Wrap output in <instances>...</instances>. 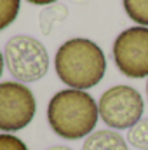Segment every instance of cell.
Segmentation results:
<instances>
[{"label":"cell","instance_id":"1","mask_svg":"<svg viewBox=\"0 0 148 150\" xmlns=\"http://www.w3.org/2000/svg\"><path fill=\"white\" fill-rule=\"evenodd\" d=\"M54 68L59 80L70 89H91L106 74L103 49L89 38H70L63 42L54 56Z\"/></svg>","mask_w":148,"mask_h":150},{"label":"cell","instance_id":"2","mask_svg":"<svg viewBox=\"0 0 148 150\" xmlns=\"http://www.w3.org/2000/svg\"><path fill=\"white\" fill-rule=\"evenodd\" d=\"M99 119L96 100L80 89L58 91L47 105L51 129L63 140L77 142L94 133Z\"/></svg>","mask_w":148,"mask_h":150},{"label":"cell","instance_id":"3","mask_svg":"<svg viewBox=\"0 0 148 150\" xmlns=\"http://www.w3.org/2000/svg\"><path fill=\"white\" fill-rule=\"evenodd\" d=\"M4 61L18 82H37L49 72V52L42 42L30 35H14L7 40Z\"/></svg>","mask_w":148,"mask_h":150},{"label":"cell","instance_id":"4","mask_svg":"<svg viewBox=\"0 0 148 150\" xmlns=\"http://www.w3.org/2000/svg\"><path fill=\"white\" fill-rule=\"evenodd\" d=\"M99 119L111 129H131L134 127L145 110L143 96L138 89L118 84L106 89L98 101Z\"/></svg>","mask_w":148,"mask_h":150},{"label":"cell","instance_id":"5","mask_svg":"<svg viewBox=\"0 0 148 150\" xmlns=\"http://www.w3.org/2000/svg\"><path fill=\"white\" fill-rule=\"evenodd\" d=\"M37 113L32 89L21 82H0V131L16 133L30 126Z\"/></svg>","mask_w":148,"mask_h":150},{"label":"cell","instance_id":"6","mask_svg":"<svg viewBox=\"0 0 148 150\" xmlns=\"http://www.w3.org/2000/svg\"><path fill=\"white\" fill-rule=\"evenodd\" d=\"M113 61L129 79L148 77V28L131 26L120 32L113 42Z\"/></svg>","mask_w":148,"mask_h":150},{"label":"cell","instance_id":"7","mask_svg":"<svg viewBox=\"0 0 148 150\" xmlns=\"http://www.w3.org/2000/svg\"><path fill=\"white\" fill-rule=\"evenodd\" d=\"M82 150H129V147H127V140L120 136L117 131L101 129L91 133L85 138Z\"/></svg>","mask_w":148,"mask_h":150},{"label":"cell","instance_id":"8","mask_svg":"<svg viewBox=\"0 0 148 150\" xmlns=\"http://www.w3.org/2000/svg\"><path fill=\"white\" fill-rule=\"evenodd\" d=\"M68 18V9L66 5H61V4H52V5H47L40 16H38V23H40V30L44 35H49L52 32V26L59 21H65Z\"/></svg>","mask_w":148,"mask_h":150},{"label":"cell","instance_id":"9","mask_svg":"<svg viewBox=\"0 0 148 150\" xmlns=\"http://www.w3.org/2000/svg\"><path fill=\"white\" fill-rule=\"evenodd\" d=\"M125 14L138 23V26L148 28V0H122Z\"/></svg>","mask_w":148,"mask_h":150},{"label":"cell","instance_id":"10","mask_svg":"<svg viewBox=\"0 0 148 150\" xmlns=\"http://www.w3.org/2000/svg\"><path fill=\"white\" fill-rule=\"evenodd\" d=\"M125 140L136 149L148 150V119H141L134 127H131Z\"/></svg>","mask_w":148,"mask_h":150},{"label":"cell","instance_id":"11","mask_svg":"<svg viewBox=\"0 0 148 150\" xmlns=\"http://www.w3.org/2000/svg\"><path fill=\"white\" fill-rule=\"evenodd\" d=\"M21 0H0V32L14 23L19 14Z\"/></svg>","mask_w":148,"mask_h":150},{"label":"cell","instance_id":"12","mask_svg":"<svg viewBox=\"0 0 148 150\" xmlns=\"http://www.w3.org/2000/svg\"><path fill=\"white\" fill-rule=\"evenodd\" d=\"M0 150H28L26 143L11 133H0Z\"/></svg>","mask_w":148,"mask_h":150},{"label":"cell","instance_id":"13","mask_svg":"<svg viewBox=\"0 0 148 150\" xmlns=\"http://www.w3.org/2000/svg\"><path fill=\"white\" fill-rule=\"evenodd\" d=\"M26 2H30V4H33V5H52V4H56L58 0H26Z\"/></svg>","mask_w":148,"mask_h":150},{"label":"cell","instance_id":"14","mask_svg":"<svg viewBox=\"0 0 148 150\" xmlns=\"http://www.w3.org/2000/svg\"><path fill=\"white\" fill-rule=\"evenodd\" d=\"M45 150H73V149H70V147H63V145H54V147H49V149H45Z\"/></svg>","mask_w":148,"mask_h":150},{"label":"cell","instance_id":"15","mask_svg":"<svg viewBox=\"0 0 148 150\" xmlns=\"http://www.w3.org/2000/svg\"><path fill=\"white\" fill-rule=\"evenodd\" d=\"M4 65H5V61H4V54L0 52V77H2V72H4Z\"/></svg>","mask_w":148,"mask_h":150},{"label":"cell","instance_id":"16","mask_svg":"<svg viewBox=\"0 0 148 150\" xmlns=\"http://www.w3.org/2000/svg\"><path fill=\"white\" fill-rule=\"evenodd\" d=\"M147 94H148V82H147Z\"/></svg>","mask_w":148,"mask_h":150}]
</instances>
